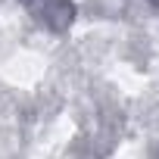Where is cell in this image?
Segmentation results:
<instances>
[{
	"label": "cell",
	"instance_id": "cell-1",
	"mask_svg": "<svg viewBox=\"0 0 159 159\" xmlns=\"http://www.w3.org/2000/svg\"><path fill=\"white\" fill-rule=\"evenodd\" d=\"M25 10L34 16V22H41L50 31H66L75 19V3L72 0H22Z\"/></svg>",
	"mask_w": 159,
	"mask_h": 159
},
{
	"label": "cell",
	"instance_id": "cell-2",
	"mask_svg": "<svg viewBox=\"0 0 159 159\" xmlns=\"http://www.w3.org/2000/svg\"><path fill=\"white\" fill-rule=\"evenodd\" d=\"M147 3H153V7H156V10H159V0H147Z\"/></svg>",
	"mask_w": 159,
	"mask_h": 159
}]
</instances>
